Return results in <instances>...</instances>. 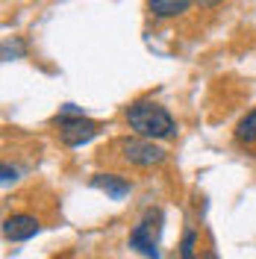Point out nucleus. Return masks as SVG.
Returning <instances> with one entry per match:
<instances>
[{"label":"nucleus","instance_id":"nucleus-1","mask_svg":"<svg viewBox=\"0 0 256 259\" xmlns=\"http://www.w3.org/2000/svg\"><path fill=\"white\" fill-rule=\"evenodd\" d=\"M127 124L133 133H139L142 139H171L177 133V124L171 112L159 106L156 100H136L133 106H127Z\"/></svg>","mask_w":256,"mask_h":259},{"label":"nucleus","instance_id":"nucleus-2","mask_svg":"<svg viewBox=\"0 0 256 259\" xmlns=\"http://www.w3.org/2000/svg\"><path fill=\"white\" fill-rule=\"evenodd\" d=\"M56 121H59V139L68 147H80L86 142H92L100 133V124L92 121V118H86L82 112H77L74 106H65V112Z\"/></svg>","mask_w":256,"mask_h":259},{"label":"nucleus","instance_id":"nucleus-3","mask_svg":"<svg viewBox=\"0 0 256 259\" xmlns=\"http://www.w3.org/2000/svg\"><path fill=\"white\" fill-rule=\"evenodd\" d=\"M159 221H162L159 209H147L142 215V221L130 233V247L147 259H159V247H156L159 244Z\"/></svg>","mask_w":256,"mask_h":259},{"label":"nucleus","instance_id":"nucleus-4","mask_svg":"<svg viewBox=\"0 0 256 259\" xmlns=\"http://www.w3.org/2000/svg\"><path fill=\"white\" fill-rule=\"evenodd\" d=\"M121 156L136 168H153V165L165 162V150L156 147L150 139H127V142H121Z\"/></svg>","mask_w":256,"mask_h":259},{"label":"nucleus","instance_id":"nucleus-5","mask_svg":"<svg viewBox=\"0 0 256 259\" xmlns=\"http://www.w3.org/2000/svg\"><path fill=\"white\" fill-rule=\"evenodd\" d=\"M38 230H41L38 218H32V215H27V212L9 215V218L3 221V236H6L9 242H27V239H32Z\"/></svg>","mask_w":256,"mask_h":259},{"label":"nucleus","instance_id":"nucleus-6","mask_svg":"<svg viewBox=\"0 0 256 259\" xmlns=\"http://www.w3.org/2000/svg\"><path fill=\"white\" fill-rule=\"evenodd\" d=\"M92 186L100 189V192L106 194V197H112V200L127 197L130 189H133V183L124 180V177H118V174H95V177H92Z\"/></svg>","mask_w":256,"mask_h":259},{"label":"nucleus","instance_id":"nucleus-7","mask_svg":"<svg viewBox=\"0 0 256 259\" xmlns=\"http://www.w3.org/2000/svg\"><path fill=\"white\" fill-rule=\"evenodd\" d=\"M194 0H147V9L153 12V18H177L192 9Z\"/></svg>","mask_w":256,"mask_h":259},{"label":"nucleus","instance_id":"nucleus-8","mask_svg":"<svg viewBox=\"0 0 256 259\" xmlns=\"http://www.w3.org/2000/svg\"><path fill=\"white\" fill-rule=\"evenodd\" d=\"M236 142H239V145H253L256 142V109H250V112L236 124Z\"/></svg>","mask_w":256,"mask_h":259},{"label":"nucleus","instance_id":"nucleus-9","mask_svg":"<svg viewBox=\"0 0 256 259\" xmlns=\"http://www.w3.org/2000/svg\"><path fill=\"white\" fill-rule=\"evenodd\" d=\"M194 247H197V233H194V230H186L183 244H180V256H183V259H197Z\"/></svg>","mask_w":256,"mask_h":259},{"label":"nucleus","instance_id":"nucleus-10","mask_svg":"<svg viewBox=\"0 0 256 259\" xmlns=\"http://www.w3.org/2000/svg\"><path fill=\"white\" fill-rule=\"evenodd\" d=\"M15 174H18V171H15V168H9V165H3V186H9V183H15Z\"/></svg>","mask_w":256,"mask_h":259},{"label":"nucleus","instance_id":"nucleus-11","mask_svg":"<svg viewBox=\"0 0 256 259\" xmlns=\"http://www.w3.org/2000/svg\"><path fill=\"white\" fill-rule=\"evenodd\" d=\"M197 3H200V6H218L221 0H197Z\"/></svg>","mask_w":256,"mask_h":259}]
</instances>
